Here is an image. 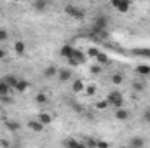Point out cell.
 Instances as JSON below:
<instances>
[{"instance_id": "e0dca14e", "label": "cell", "mask_w": 150, "mask_h": 148, "mask_svg": "<svg viewBox=\"0 0 150 148\" xmlns=\"http://www.w3.org/2000/svg\"><path fill=\"white\" fill-rule=\"evenodd\" d=\"M2 78H4V82H5L11 89H14V85H16V82H18L19 77H16V75H5V77H2Z\"/></svg>"}, {"instance_id": "3957f363", "label": "cell", "mask_w": 150, "mask_h": 148, "mask_svg": "<svg viewBox=\"0 0 150 148\" xmlns=\"http://www.w3.org/2000/svg\"><path fill=\"white\" fill-rule=\"evenodd\" d=\"M112 5L119 12H127L129 7H131V2L129 0H112Z\"/></svg>"}, {"instance_id": "7a4b0ae2", "label": "cell", "mask_w": 150, "mask_h": 148, "mask_svg": "<svg viewBox=\"0 0 150 148\" xmlns=\"http://www.w3.org/2000/svg\"><path fill=\"white\" fill-rule=\"evenodd\" d=\"M107 101H108V105L113 106V108L124 106V96H122V92H119V91H112V92H108Z\"/></svg>"}, {"instance_id": "52a82bcc", "label": "cell", "mask_w": 150, "mask_h": 148, "mask_svg": "<svg viewBox=\"0 0 150 148\" xmlns=\"http://www.w3.org/2000/svg\"><path fill=\"white\" fill-rule=\"evenodd\" d=\"M28 127H30L32 131H35V132H42V131H44V124L38 120L37 117L32 118V120H28Z\"/></svg>"}, {"instance_id": "f1b7e54d", "label": "cell", "mask_w": 150, "mask_h": 148, "mask_svg": "<svg viewBox=\"0 0 150 148\" xmlns=\"http://www.w3.org/2000/svg\"><path fill=\"white\" fill-rule=\"evenodd\" d=\"M9 38V32L5 28H0V42H5Z\"/></svg>"}, {"instance_id": "9a60e30c", "label": "cell", "mask_w": 150, "mask_h": 148, "mask_svg": "<svg viewBox=\"0 0 150 148\" xmlns=\"http://www.w3.org/2000/svg\"><path fill=\"white\" fill-rule=\"evenodd\" d=\"M74 58L75 61L79 63V65H82V63H86V59H87V54H84L82 51H79V49H75V52H74Z\"/></svg>"}, {"instance_id": "d6986e66", "label": "cell", "mask_w": 150, "mask_h": 148, "mask_svg": "<svg viewBox=\"0 0 150 148\" xmlns=\"http://www.w3.org/2000/svg\"><path fill=\"white\" fill-rule=\"evenodd\" d=\"M63 147H70V148H77V147H84L80 141H77L74 138H67V140H63Z\"/></svg>"}, {"instance_id": "4fadbf2b", "label": "cell", "mask_w": 150, "mask_h": 148, "mask_svg": "<svg viewBox=\"0 0 150 148\" xmlns=\"http://www.w3.org/2000/svg\"><path fill=\"white\" fill-rule=\"evenodd\" d=\"M94 28L96 30H105L107 28V18L105 16H98L94 19Z\"/></svg>"}, {"instance_id": "ffe728a7", "label": "cell", "mask_w": 150, "mask_h": 148, "mask_svg": "<svg viewBox=\"0 0 150 148\" xmlns=\"http://www.w3.org/2000/svg\"><path fill=\"white\" fill-rule=\"evenodd\" d=\"M129 147H133V148L145 147V140H143V138H133V140L129 141Z\"/></svg>"}, {"instance_id": "6da1fadb", "label": "cell", "mask_w": 150, "mask_h": 148, "mask_svg": "<svg viewBox=\"0 0 150 148\" xmlns=\"http://www.w3.org/2000/svg\"><path fill=\"white\" fill-rule=\"evenodd\" d=\"M65 14L74 18V19H84L86 18V11L82 7H79V5H74V4L65 5Z\"/></svg>"}, {"instance_id": "7c38bea8", "label": "cell", "mask_w": 150, "mask_h": 148, "mask_svg": "<svg viewBox=\"0 0 150 148\" xmlns=\"http://www.w3.org/2000/svg\"><path fill=\"white\" fill-rule=\"evenodd\" d=\"M134 72H136V75H140V77H149L150 75V65H138Z\"/></svg>"}, {"instance_id": "603a6c76", "label": "cell", "mask_w": 150, "mask_h": 148, "mask_svg": "<svg viewBox=\"0 0 150 148\" xmlns=\"http://www.w3.org/2000/svg\"><path fill=\"white\" fill-rule=\"evenodd\" d=\"M84 87H86V85H84V82H82L80 78H77L74 84H72V89H74V92H82V91H84Z\"/></svg>"}, {"instance_id": "ac0fdd59", "label": "cell", "mask_w": 150, "mask_h": 148, "mask_svg": "<svg viewBox=\"0 0 150 148\" xmlns=\"http://www.w3.org/2000/svg\"><path fill=\"white\" fill-rule=\"evenodd\" d=\"M35 101H37L38 105H47V103H49V96H47L45 92H42V91H40V92L35 94Z\"/></svg>"}, {"instance_id": "e575fe53", "label": "cell", "mask_w": 150, "mask_h": 148, "mask_svg": "<svg viewBox=\"0 0 150 148\" xmlns=\"http://www.w3.org/2000/svg\"><path fill=\"white\" fill-rule=\"evenodd\" d=\"M0 145H2V147H9V145H11V143H9V141H7V140H0Z\"/></svg>"}, {"instance_id": "cb8c5ba5", "label": "cell", "mask_w": 150, "mask_h": 148, "mask_svg": "<svg viewBox=\"0 0 150 148\" xmlns=\"http://www.w3.org/2000/svg\"><path fill=\"white\" fill-rule=\"evenodd\" d=\"M101 72H103V65H100V63H98V65H91V66H89V73H91V75H100Z\"/></svg>"}, {"instance_id": "484cf974", "label": "cell", "mask_w": 150, "mask_h": 148, "mask_svg": "<svg viewBox=\"0 0 150 148\" xmlns=\"http://www.w3.org/2000/svg\"><path fill=\"white\" fill-rule=\"evenodd\" d=\"M84 91H86L87 96H94V94H96V85H94V84H89V85L84 87Z\"/></svg>"}, {"instance_id": "277c9868", "label": "cell", "mask_w": 150, "mask_h": 148, "mask_svg": "<svg viewBox=\"0 0 150 148\" xmlns=\"http://www.w3.org/2000/svg\"><path fill=\"white\" fill-rule=\"evenodd\" d=\"M113 115H115V118H117V120H122V122H126V120L131 117V111L126 110L124 106H119V108H115V113H113Z\"/></svg>"}, {"instance_id": "d6a6232c", "label": "cell", "mask_w": 150, "mask_h": 148, "mask_svg": "<svg viewBox=\"0 0 150 148\" xmlns=\"http://www.w3.org/2000/svg\"><path fill=\"white\" fill-rule=\"evenodd\" d=\"M96 147L105 148V147H108V143H107V141H96Z\"/></svg>"}, {"instance_id": "2e32d148", "label": "cell", "mask_w": 150, "mask_h": 148, "mask_svg": "<svg viewBox=\"0 0 150 148\" xmlns=\"http://www.w3.org/2000/svg\"><path fill=\"white\" fill-rule=\"evenodd\" d=\"M14 51H16L18 56H23V54L26 52V45H25V42H23V40H18V42L14 44Z\"/></svg>"}, {"instance_id": "1f68e13d", "label": "cell", "mask_w": 150, "mask_h": 148, "mask_svg": "<svg viewBox=\"0 0 150 148\" xmlns=\"http://www.w3.org/2000/svg\"><path fill=\"white\" fill-rule=\"evenodd\" d=\"M143 120H145L147 124H150V110H147L145 113H143Z\"/></svg>"}, {"instance_id": "7402d4cb", "label": "cell", "mask_w": 150, "mask_h": 148, "mask_svg": "<svg viewBox=\"0 0 150 148\" xmlns=\"http://www.w3.org/2000/svg\"><path fill=\"white\" fill-rule=\"evenodd\" d=\"M94 59H96V63H100V65H107V63H108V56H107L105 52H101V51L96 54Z\"/></svg>"}, {"instance_id": "5b68a950", "label": "cell", "mask_w": 150, "mask_h": 148, "mask_svg": "<svg viewBox=\"0 0 150 148\" xmlns=\"http://www.w3.org/2000/svg\"><path fill=\"white\" fill-rule=\"evenodd\" d=\"M56 77H58V80H61V82H68V80L72 78V70H70V68H59Z\"/></svg>"}, {"instance_id": "4316f807", "label": "cell", "mask_w": 150, "mask_h": 148, "mask_svg": "<svg viewBox=\"0 0 150 148\" xmlns=\"http://www.w3.org/2000/svg\"><path fill=\"white\" fill-rule=\"evenodd\" d=\"M5 125L9 127V131H19V127H21V125H19V122H12V120H7V122H5Z\"/></svg>"}, {"instance_id": "4dcf8cb0", "label": "cell", "mask_w": 150, "mask_h": 148, "mask_svg": "<svg viewBox=\"0 0 150 148\" xmlns=\"http://www.w3.org/2000/svg\"><path fill=\"white\" fill-rule=\"evenodd\" d=\"M5 58H7V49L0 47V59H5Z\"/></svg>"}, {"instance_id": "5bb4252c", "label": "cell", "mask_w": 150, "mask_h": 148, "mask_svg": "<svg viewBox=\"0 0 150 148\" xmlns=\"http://www.w3.org/2000/svg\"><path fill=\"white\" fill-rule=\"evenodd\" d=\"M37 118L42 122V124H44V125H47V124H51V122H52V115H51V113H47V111H42V113H38Z\"/></svg>"}, {"instance_id": "836d02e7", "label": "cell", "mask_w": 150, "mask_h": 148, "mask_svg": "<svg viewBox=\"0 0 150 148\" xmlns=\"http://www.w3.org/2000/svg\"><path fill=\"white\" fill-rule=\"evenodd\" d=\"M74 110H77L79 113H82V111H84V108H82L80 105H74Z\"/></svg>"}, {"instance_id": "9c48e42d", "label": "cell", "mask_w": 150, "mask_h": 148, "mask_svg": "<svg viewBox=\"0 0 150 148\" xmlns=\"http://www.w3.org/2000/svg\"><path fill=\"white\" fill-rule=\"evenodd\" d=\"M74 52H75V47L68 45V44H67V45H63V47L59 49V56H61V58H67V59H68V58H72V56H74Z\"/></svg>"}, {"instance_id": "8fae6325", "label": "cell", "mask_w": 150, "mask_h": 148, "mask_svg": "<svg viewBox=\"0 0 150 148\" xmlns=\"http://www.w3.org/2000/svg\"><path fill=\"white\" fill-rule=\"evenodd\" d=\"M42 75H44L45 78H54V77L58 75V68H56L54 65H49L47 68H44V72H42Z\"/></svg>"}, {"instance_id": "30bf717a", "label": "cell", "mask_w": 150, "mask_h": 148, "mask_svg": "<svg viewBox=\"0 0 150 148\" xmlns=\"http://www.w3.org/2000/svg\"><path fill=\"white\" fill-rule=\"evenodd\" d=\"M32 7H33L37 12H42V11H45V9L49 7V2H47V0H33V2H32Z\"/></svg>"}, {"instance_id": "f546056e", "label": "cell", "mask_w": 150, "mask_h": 148, "mask_svg": "<svg viewBox=\"0 0 150 148\" xmlns=\"http://www.w3.org/2000/svg\"><path fill=\"white\" fill-rule=\"evenodd\" d=\"M98 52H100V51H98L96 47H89V49H87V56H91V58H96Z\"/></svg>"}, {"instance_id": "44dd1931", "label": "cell", "mask_w": 150, "mask_h": 148, "mask_svg": "<svg viewBox=\"0 0 150 148\" xmlns=\"http://www.w3.org/2000/svg\"><path fill=\"white\" fill-rule=\"evenodd\" d=\"M11 87L4 82V78H0V96H7V94H11Z\"/></svg>"}, {"instance_id": "83f0119b", "label": "cell", "mask_w": 150, "mask_h": 148, "mask_svg": "<svg viewBox=\"0 0 150 148\" xmlns=\"http://www.w3.org/2000/svg\"><path fill=\"white\" fill-rule=\"evenodd\" d=\"M108 106H110V105H108V101H107V99H101V101H98V103H96V108H98V110H107Z\"/></svg>"}, {"instance_id": "8992f818", "label": "cell", "mask_w": 150, "mask_h": 148, "mask_svg": "<svg viewBox=\"0 0 150 148\" xmlns=\"http://www.w3.org/2000/svg\"><path fill=\"white\" fill-rule=\"evenodd\" d=\"M131 87H133L136 92H142V91H145V87H147V84H145V77H140V78L133 80Z\"/></svg>"}, {"instance_id": "ba28073f", "label": "cell", "mask_w": 150, "mask_h": 148, "mask_svg": "<svg viewBox=\"0 0 150 148\" xmlns=\"http://www.w3.org/2000/svg\"><path fill=\"white\" fill-rule=\"evenodd\" d=\"M28 87H30V84H28L25 78H18V82H16V85H14L12 91H16V92H26Z\"/></svg>"}, {"instance_id": "d4e9b609", "label": "cell", "mask_w": 150, "mask_h": 148, "mask_svg": "<svg viewBox=\"0 0 150 148\" xmlns=\"http://www.w3.org/2000/svg\"><path fill=\"white\" fill-rule=\"evenodd\" d=\"M124 82V75L122 73H113L112 75V84H115V85H120Z\"/></svg>"}]
</instances>
